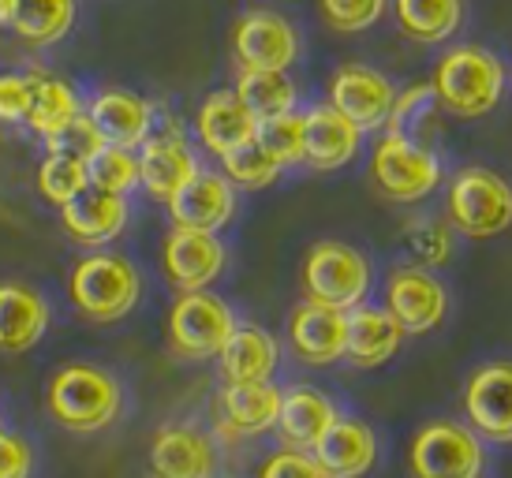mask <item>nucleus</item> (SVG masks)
<instances>
[{
	"mask_svg": "<svg viewBox=\"0 0 512 478\" xmlns=\"http://www.w3.org/2000/svg\"><path fill=\"white\" fill-rule=\"evenodd\" d=\"M449 225L471 239H494L512 228V187L490 169H460L449 183Z\"/></svg>",
	"mask_w": 512,
	"mask_h": 478,
	"instance_id": "nucleus-4",
	"label": "nucleus"
},
{
	"mask_svg": "<svg viewBox=\"0 0 512 478\" xmlns=\"http://www.w3.org/2000/svg\"><path fill=\"white\" fill-rule=\"evenodd\" d=\"M45 408L72 434H98L124 411V389L113 370L94 363H68L45 385Z\"/></svg>",
	"mask_w": 512,
	"mask_h": 478,
	"instance_id": "nucleus-1",
	"label": "nucleus"
},
{
	"mask_svg": "<svg viewBox=\"0 0 512 478\" xmlns=\"http://www.w3.org/2000/svg\"><path fill=\"white\" fill-rule=\"evenodd\" d=\"M86 180L98 191L128 198L139 187V154L128 146H113V142H101L94 154L86 157Z\"/></svg>",
	"mask_w": 512,
	"mask_h": 478,
	"instance_id": "nucleus-32",
	"label": "nucleus"
},
{
	"mask_svg": "<svg viewBox=\"0 0 512 478\" xmlns=\"http://www.w3.org/2000/svg\"><path fill=\"white\" fill-rule=\"evenodd\" d=\"M314 460L322 464L329 478H363L374 467L378 441L367 422L337 419L314 445Z\"/></svg>",
	"mask_w": 512,
	"mask_h": 478,
	"instance_id": "nucleus-23",
	"label": "nucleus"
},
{
	"mask_svg": "<svg viewBox=\"0 0 512 478\" xmlns=\"http://www.w3.org/2000/svg\"><path fill=\"white\" fill-rule=\"evenodd\" d=\"M236 329V314L214 292H180L169 310V348L180 359H214Z\"/></svg>",
	"mask_w": 512,
	"mask_h": 478,
	"instance_id": "nucleus-7",
	"label": "nucleus"
},
{
	"mask_svg": "<svg viewBox=\"0 0 512 478\" xmlns=\"http://www.w3.org/2000/svg\"><path fill=\"white\" fill-rule=\"evenodd\" d=\"M288 340L303 363H337V359H344V344H348V310L322 307V303L307 299L288 318Z\"/></svg>",
	"mask_w": 512,
	"mask_h": 478,
	"instance_id": "nucleus-18",
	"label": "nucleus"
},
{
	"mask_svg": "<svg viewBox=\"0 0 512 478\" xmlns=\"http://www.w3.org/2000/svg\"><path fill=\"white\" fill-rule=\"evenodd\" d=\"M94 131L101 135V142H113V146H128V150H139L150 131L157 124L154 105L135 94V90H120V86H109V90H98L90 105H83Z\"/></svg>",
	"mask_w": 512,
	"mask_h": 478,
	"instance_id": "nucleus-14",
	"label": "nucleus"
},
{
	"mask_svg": "<svg viewBox=\"0 0 512 478\" xmlns=\"http://www.w3.org/2000/svg\"><path fill=\"white\" fill-rule=\"evenodd\" d=\"M176 228L195 232H221L236 213V187L225 172H195L191 180L165 202Z\"/></svg>",
	"mask_w": 512,
	"mask_h": 478,
	"instance_id": "nucleus-13",
	"label": "nucleus"
},
{
	"mask_svg": "<svg viewBox=\"0 0 512 478\" xmlns=\"http://www.w3.org/2000/svg\"><path fill=\"white\" fill-rule=\"evenodd\" d=\"M228 251L217 232L195 228H172L161 247V266L176 292H202L225 273Z\"/></svg>",
	"mask_w": 512,
	"mask_h": 478,
	"instance_id": "nucleus-11",
	"label": "nucleus"
},
{
	"mask_svg": "<svg viewBox=\"0 0 512 478\" xmlns=\"http://www.w3.org/2000/svg\"><path fill=\"white\" fill-rule=\"evenodd\" d=\"M337 422V408L333 400L322 396L318 389L296 385L281 393V411H277V434L288 449H314L318 437L326 434L329 426Z\"/></svg>",
	"mask_w": 512,
	"mask_h": 478,
	"instance_id": "nucleus-26",
	"label": "nucleus"
},
{
	"mask_svg": "<svg viewBox=\"0 0 512 478\" xmlns=\"http://www.w3.org/2000/svg\"><path fill=\"white\" fill-rule=\"evenodd\" d=\"M430 86L445 113L475 120L498 109L505 94V64L483 45H456L438 60Z\"/></svg>",
	"mask_w": 512,
	"mask_h": 478,
	"instance_id": "nucleus-2",
	"label": "nucleus"
},
{
	"mask_svg": "<svg viewBox=\"0 0 512 478\" xmlns=\"http://www.w3.org/2000/svg\"><path fill=\"white\" fill-rule=\"evenodd\" d=\"M255 124L258 120L247 113V105L240 101L236 90H214L199 105V113H195L199 142L217 157H225L228 150H236V146L255 139Z\"/></svg>",
	"mask_w": 512,
	"mask_h": 478,
	"instance_id": "nucleus-24",
	"label": "nucleus"
},
{
	"mask_svg": "<svg viewBox=\"0 0 512 478\" xmlns=\"http://www.w3.org/2000/svg\"><path fill=\"white\" fill-rule=\"evenodd\" d=\"M49 299L27 281H0V352L23 355L49 333Z\"/></svg>",
	"mask_w": 512,
	"mask_h": 478,
	"instance_id": "nucleus-17",
	"label": "nucleus"
},
{
	"mask_svg": "<svg viewBox=\"0 0 512 478\" xmlns=\"http://www.w3.org/2000/svg\"><path fill=\"white\" fill-rule=\"evenodd\" d=\"M370 180L389 202H419L441 183V161L423 142L385 131L370 154Z\"/></svg>",
	"mask_w": 512,
	"mask_h": 478,
	"instance_id": "nucleus-6",
	"label": "nucleus"
},
{
	"mask_svg": "<svg viewBox=\"0 0 512 478\" xmlns=\"http://www.w3.org/2000/svg\"><path fill=\"white\" fill-rule=\"evenodd\" d=\"M404 329L385 307H352L348 310V344H344V359L356 366H382L400 352Z\"/></svg>",
	"mask_w": 512,
	"mask_h": 478,
	"instance_id": "nucleus-25",
	"label": "nucleus"
},
{
	"mask_svg": "<svg viewBox=\"0 0 512 478\" xmlns=\"http://www.w3.org/2000/svg\"><path fill=\"white\" fill-rule=\"evenodd\" d=\"M303 292L322 307H359L370 292V262L348 243L322 239L303 258Z\"/></svg>",
	"mask_w": 512,
	"mask_h": 478,
	"instance_id": "nucleus-5",
	"label": "nucleus"
},
{
	"mask_svg": "<svg viewBox=\"0 0 512 478\" xmlns=\"http://www.w3.org/2000/svg\"><path fill=\"white\" fill-rule=\"evenodd\" d=\"M258 478H329V475L322 471V464H318L314 456H307L303 449H285L262 464Z\"/></svg>",
	"mask_w": 512,
	"mask_h": 478,
	"instance_id": "nucleus-41",
	"label": "nucleus"
},
{
	"mask_svg": "<svg viewBox=\"0 0 512 478\" xmlns=\"http://www.w3.org/2000/svg\"><path fill=\"white\" fill-rule=\"evenodd\" d=\"M221 165H225L228 183H232V187H243V191H262V187L277 183V176H281V165H277L255 139L236 146V150H228V154L221 157Z\"/></svg>",
	"mask_w": 512,
	"mask_h": 478,
	"instance_id": "nucleus-35",
	"label": "nucleus"
},
{
	"mask_svg": "<svg viewBox=\"0 0 512 478\" xmlns=\"http://www.w3.org/2000/svg\"><path fill=\"white\" fill-rule=\"evenodd\" d=\"M34 75V94H30V113L27 127L38 139H53L75 116H83V98L68 79L49 75V71H30Z\"/></svg>",
	"mask_w": 512,
	"mask_h": 478,
	"instance_id": "nucleus-27",
	"label": "nucleus"
},
{
	"mask_svg": "<svg viewBox=\"0 0 512 478\" xmlns=\"http://www.w3.org/2000/svg\"><path fill=\"white\" fill-rule=\"evenodd\" d=\"M385 310L397 318L404 333H430L445 322L449 296H445V284L430 269L404 266L385 284Z\"/></svg>",
	"mask_w": 512,
	"mask_h": 478,
	"instance_id": "nucleus-12",
	"label": "nucleus"
},
{
	"mask_svg": "<svg viewBox=\"0 0 512 478\" xmlns=\"http://www.w3.org/2000/svg\"><path fill=\"white\" fill-rule=\"evenodd\" d=\"M34 475V449L23 434L0 426V478H30Z\"/></svg>",
	"mask_w": 512,
	"mask_h": 478,
	"instance_id": "nucleus-42",
	"label": "nucleus"
},
{
	"mask_svg": "<svg viewBox=\"0 0 512 478\" xmlns=\"http://www.w3.org/2000/svg\"><path fill=\"white\" fill-rule=\"evenodd\" d=\"M214 441L195 426H165L150 445V475L154 478H214Z\"/></svg>",
	"mask_w": 512,
	"mask_h": 478,
	"instance_id": "nucleus-21",
	"label": "nucleus"
},
{
	"mask_svg": "<svg viewBox=\"0 0 512 478\" xmlns=\"http://www.w3.org/2000/svg\"><path fill=\"white\" fill-rule=\"evenodd\" d=\"M68 296L72 307L98 325L120 322L139 307L143 277L131 258L113 251H94L79 258L68 273Z\"/></svg>",
	"mask_w": 512,
	"mask_h": 478,
	"instance_id": "nucleus-3",
	"label": "nucleus"
},
{
	"mask_svg": "<svg viewBox=\"0 0 512 478\" xmlns=\"http://www.w3.org/2000/svg\"><path fill=\"white\" fill-rule=\"evenodd\" d=\"M393 15L404 38L419 45H441L464 23V0H393Z\"/></svg>",
	"mask_w": 512,
	"mask_h": 478,
	"instance_id": "nucleus-29",
	"label": "nucleus"
},
{
	"mask_svg": "<svg viewBox=\"0 0 512 478\" xmlns=\"http://www.w3.org/2000/svg\"><path fill=\"white\" fill-rule=\"evenodd\" d=\"M441 109L438 94H434V86L423 83V86H408L404 94H397L393 101V113L385 120L389 127V135H400V139H412V142H423L427 135V124L434 120V113ZM427 146V142H423Z\"/></svg>",
	"mask_w": 512,
	"mask_h": 478,
	"instance_id": "nucleus-34",
	"label": "nucleus"
},
{
	"mask_svg": "<svg viewBox=\"0 0 512 478\" xmlns=\"http://www.w3.org/2000/svg\"><path fill=\"white\" fill-rule=\"evenodd\" d=\"M255 142L281 165V169L299 165V161H303V116L281 113V116H270V120H258Z\"/></svg>",
	"mask_w": 512,
	"mask_h": 478,
	"instance_id": "nucleus-36",
	"label": "nucleus"
},
{
	"mask_svg": "<svg viewBox=\"0 0 512 478\" xmlns=\"http://www.w3.org/2000/svg\"><path fill=\"white\" fill-rule=\"evenodd\" d=\"M359 135L363 131L333 105H314L303 113V165L314 172L344 169L359 154Z\"/></svg>",
	"mask_w": 512,
	"mask_h": 478,
	"instance_id": "nucleus-19",
	"label": "nucleus"
},
{
	"mask_svg": "<svg viewBox=\"0 0 512 478\" xmlns=\"http://www.w3.org/2000/svg\"><path fill=\"white\" fill-rule=\"evenodd\" d=\"M471 430L486 441H512V363H486L464 389Z\"/></svg>",
	"mask_w": 512,
	"mask_h": 478,
	"instance_id": "nucleus-15",
	"label": "nucleus"
},
{
	"mask_svg": "<svg viewBox=\"0 0 512 478\" xmlns=\"http://www.w3.org/2000/svg\"><path fill=\"white\" fill-rule=\"evenodd\" d=\"M217 359L228 381H270L277 370V340L258 325H236Z\"/></svg>",
	"mask_w": 512,
	"mask_h": 478,
	"instance_id": "nucleus-28",
	"label": "nucleus"
},
{
	"mask_svg": "<svg viewBox=\"0 0 512 478\" xmlns=\"http://www.w3.org/2000/svg\"><path fill=\"white\" fill-rule=\"evenodd\" d=\"M299 30L270 8H251L232 30V53L243 71H288L299 60Z\"/></svg>",
	"mask_w": 512,
	"mask_h": 478,
	"instance_id": "nucleus-9",
	"label": "nucleus"
},
{
	"mask_svg": "<svg viewBox=\"0 0 512 478\" xmlns=\"http://www.w3.org/2000/svg\"><path fill=\"white\" fill-rule=\"evenodd\" d=\"M79 0H19L12 30L30 45H57L75 27Z\"/></svg>",
	"mask_w": 512,
	"mask_h": 478,
	"instance_id": "nucleus-30",
	"label": "nucleus"
},
{
	"mask_svg": "<svg viewBox=\"0 0 512 478\" xmlns=\"http://www.w3.org/2000/svg\"><path fill=\"white\" fill-rule=\"evenodd\" d=\"M60 225L83 247H105L128 228V198L86 187L68 206H60Z\"/></svg>",
	"mask_w": 512,
	"mask_h": 478,
	"instance_id": "nucleus-20",
	"label": "nucleus"
},
{
	"mask_svg": "<svg viewBox=\"0 0 512 478\" xmlns=\"http://www.w3.org/2000/svg\"><path fill=\"white\" fill-rule=\"evenodd\" d=\"M397 90L378 68L367 64H341L329 79V105L348 116L359 131H378L393 113Z\"/></svg>",
	"mask_w": 512,
	"mask_h": 478,
	"instance_id": "nucleus-10",
	"label": "nucleus"
},
{
	"mask_svg": "<svg viewBox=\"0 0 512 478\" xmlns=\"http://www.w3.org/2000/svg\"><path fill=\"white\" fill-rule=\"evenodd\" d=\"M385 4H389V0H318L326 27L337 30V34L370 30L385 15Z\"/></svg>",
	"mask_w": 512,
	"mask_h": 478,
	"instance_id": "nucleus-38",
	"label": "nucleus"
},
{
	"mask_svg": "<svg viewBox=\"0 0 512 478\" xmlns=\"http://www.w3.org/2000/svg\"><path fill=\"white\" fill-rule=\"evenodd\" d=\"M412 478H479L483 445L460 422H430L412 441Z\"/></svg>",
	"mask_w": 512,
	"mask_h": 478,
	"instance_id": "nucleus-8",
	"label": "nucleus"
},
{
	"mask_svg": "<svg viewBox=\"0 0 512 478\" xmlns=\"http://www.w3.org/2000/svg\"><path fill=\"white\" fill-rule=\"evenodd\" d=\"M34 75L30 71H0V124H27Z\"/></svg>",
	"mask_w": 512,
	"mask_h": 478,
	"instance_id": "nucleus-39",
	"label": "nucleus"
},
{
	"mask_svg": "<svg viewBox=\"0 0 512 478\" xmlns=\"http://www.w3.org/2000/svg\"><path fill=\"white\" fill-rule=\"evenodd\" d=\"M45 146H49V150H60V154L83 157V161H86V157L101 146V135L94 131V124H90V116H86V109H83V116H75L72 124L64 127L60 135H53Z\"/></svg>",
	"mask_w": 512,
	"mask_h": 478,
	"instance_id": "nucleus-40",
	"label": "nucleus"
},
{
	"mask_svg": "<svg viewBox=\"0 0 512 478\" xmlns=\"http://www.w3.org/2000/svg\"><path fill=\"white\" fill-rule=\"evenodd\" d=\"M236 94L255 120L296 113V83L288 79V71H243Z\"/></svg>",
	"mask_w": 512,
	"mask_h": 478,
	"instance_id": "nucleus-31",
	"label": "nucleus"
},
{
	"mask_svg": "<svg viewBox=\"0 0 512 478\" xmlns=\"http://www.w3.org/2000/svg\"><path fill=\"white\" fill-rule=\"evenodd\" d=\"M90 180H86V161L72 154H60V150H49L45 161L38 165V191H42L45 202L53 206H68L75 195H83Z\"/></svg>",
	"mask_w": 512,
	"mask_h": 478,
	"instance_id": "nucleus-33",
	"label": "nucleus"
},
{
	"mask_svg": "<svg viewBox=\"0 0 512 478\" xmlns=\"http://www.w3.org/2000/svg\"><path fill=\"white\" fill-rule=\"evenodd\" d=\"M404 243H408V251L415 254V262H419L423 269L445 266L449 254H453V232H449V225L438 221V217L408 221V228H404Z\"/></svg>",
	"mask_w": 512,
	"mask_h": 478,
	"instance_id": "nucleus-37",
	"label": "nucleus"
},
{
	"mask_svg": "<svg viewBox=\"0 0 512 478\" xmlns=\"http://www.w3.org/2000/svg\"><path fill=\"white\" fill-rule=\"evenodd\" d=\"M15 8H19V0H0V30H12Z\"/></svg>",
	"mask_w": 512,
	"mask_h": 478,
	"instance_id": "nucleus-43",
	"label": "nucleus"
},
{
	"mask_svg": "<svg viewBox=\"0 0 512 478\" xmlns=\"http://www.w3.org/2000/svg\"><path fill=\"white\" fill-rule=\"evenodd\" d=\"M195 172L199 157L191 154V146L176 127L150 131V139L139 146V187H146V195L157 202H169Z\"/></svg>",
	"mask_w": 512,
	"mask_h": 478,
	"instance_id": "nucleus-16",
	"label": "nucleus"
},
{
	"mask_svg": "<svg viewBox=\"0 0 512 478\" xmlns=\"http://www.w3.org/2000/svg\"><path fill=\"white\" fill-rule=\"evenodd\" d=\"M281 389L273 381H228L221 393V430L228 437H255L277 426Z\"/></svg>",
	"mask_w": 512,
	"mask_h": 478,
	"instance_id": "nucleus-22",
	"label": "nucleus"
}]
</instances>
